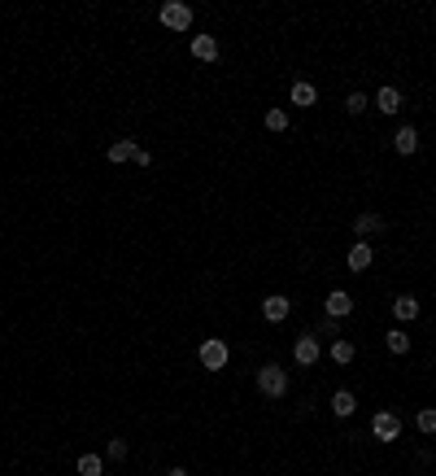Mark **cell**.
<instances>
[{"instance_id":"obj_12","label":"cell","mask_w":436,"mask_h":476,"mask_svg":"<svg viewBox=\"0 0 436 476\" xmlns=\"http://www.w3.org/2000/svg\"><path fill=\"white\" fill-rule=\"evenodd\" d=\"M353 232H358V241H362V236H375V232H384V214H375V210L358 214V219H353Z\"/></svg>"},{"instance_id":"obj_5","label":"cell","mask_w":436,"mask_h":476,"mask_svg":"<svg viewBox=\"0 0 436 476\" xmlns=\"http://www.w3.org/2000/svg\"><path fill=\"white\" fill-rule=\"evenodd\" d=\"M288 311H293V301H288L284 293L262 297V315H266V324H284V319H288Z\"/></svg>"},{"instance_id":"obj_17","label":"cell","mask_w":436,"mask_h":476,"mask_svg":"<svg viewBox=\"0 0 436 476\" xmlns=\"http://www.w3.org/2000/svg\"><path fill=\"white\" fill-rule=\"evenodd\" d=\"M384 346H388L393 354H410V332H406V328H393V332L384 336Z\"/></svg>"},{"instance_id":"obj_1","label":"cell","mask_w":436,"mask_h":476,"mask_svg":"<svg viewBox=\"0 0 436 476\" xmlns=\"http://www.w3.org/2000/svg\"><path fill=\"white\" fill-rule=\"evenodd\" d=\"M157 22H162L166 31H188V26H192V9L184 5V0H166V5L157 9Z\"/></svg>"},{"instance_id":"obj_15","label":"cell","mask_w":436,"mask_h":476,"mask_svg":"<svg viewBox=\"0 0 436 476\" xmlns=\"http://www.w3.org/2000/svg\"><path fill=\"white\" fill-rule=\"evenodd\" d=\"M192 57L197 61H218V40L214 36H192Z\"/></svg>"},{"instance_id":"obj_11","label":"cell","mask_w":436,"mask_h":476,"mask_svg":"<svg viewBox=\"0 0 436 476\" xmlns=\"http://www.w3.org/2000/svg\"><path fill=\"white\" fill-rule=\"evenodd\" d=\"M393 149L402 153V157H410V153L419 149V131H415V127H397V135H393Z\"/></svg>"},{"instance_id":"obj_6","label":"cell","mask_w":436,"mask_h":476,"mask_svg":"<svg viewBox=\"0 0 436 476\" xmlns=\"http://www.w3.org/2000/svg\"><path fill=\"white\" fill-rule=\"evenodd\" d=\"M323 306H327V319H345V315H353V297H349L345 289H332Z\"/></svg>"},{"instance_id":"obj_9","label":"cell","mask_w":436,"mask_h":476,"mask_svg":"<svg viewBox=\"0 0 436 476\" xmlns=\"http://www.w3.org/2000/svg\"><path fill=\"white\" fill-rule=\"evenodd\" d=\"M375 110H380V114H388V118H393V114H397V110H402V92H397V88H393V83H384V88H380V92H375Z\"/></svg>"},{"instance_id":"obj_23","label":"cell","mask_w":436,"mask_h":476,"mask_svg":"<svg viewBox=\"0 0 436 476\" xmlns=\"http://www.w3.org/2000/svg\"><path fill=\"white\" fill-rule=\"evenodd\" d=\"M127 450H131V446H127L123 437H114V441H109V446H105V455L114 459V463H123V459H127Z\"/></svg>"},{"instance_id":"obj_16","label":"cell","mask_w":436,"mask_h":476,"mask_svg":"<svg viewBox=\"0 0 436 476\" xmlns=\"http://www.w3.org/2000/svg\"><path fill=\"white\" fill-rule=\"evenodd\" d=\"M393 315L402 319V324H410V319H419V297H410V293H402L393 301Z\"/></svg>"},{"instance_id":"obj_4","label":"cell","mask_w":436,"mask_h":476,"mask_svg":"<svg viewBox=\"0 0 436 476\" xmlns=\"http://www.w3.org/2000/svg\"><path fill=\"white\" fill-rule=\"evenodd\" d=\"M371 433H375V441H397L402 437V420H397L393 411H375L371 415Z\"/></svg>"},{"instance_id":"obj_19","label":"cell","mask_w":436,"mask_h":476,"mask_svg":"<svg viewBox=\"0 0 436 476\" xmlns=\"http://www.w3.org/2000/svg\"><path fill=\"white\" fill-rule=\"evenodd\" d=\"M415 424H419L423 437H432V433H436V406H423V411L415 415Z\"/></svg>"},{"instance_id":"obj_2","label":"cell","mask_w":436,"mask_h":476,"mask_svg":"<svg viewBox=\"0 0 436 476\" xmlns=\"http://www.w3.org/2000/svg\"><path fill=\"white\" fill-rule=\"evenodd\" d=\"M197 358H201V367H205V371H223V367H227V358H232V350H227V341L209 336V341H201Z\"/></svg>"},{"instance_id":"obj_3","label":"cell","mask_w":436,"mask_h":476,"mask_svg":"<svg viewBox=\"0 0 436 476\" xmlns=\"http://www.w3.org/2000/svg\"><path fill=\"white\" fill-rule=\"evenodd\" d=\"M258 389H262L266 398H284V393H288V371H284L279 363H266V367L258 371Z\"/></svg>"},{"instance_id":"obj_10","label":"cell","mask_w":436,"mask_h":476,"mask_svg":"<svg viewBox=\"0 0 436 476\" xmlns=\"http://www.w3.org/2000/svg\"><path fill=\"white\" fill-rule=\"evenodd\" d=\"M345 262H349V271H367V267L375 262V249H371L367 241H358V245L345 254Z\"/></svg>"},{"instance_id":"obj_22","label":"cell","mask_w":436,"mask_h":476,"mask_svg":"<svg viewBox=\"0 0 436 476\" xmlns=\"http://www.w3.org/2000/svg\"><path fill=\"white\" fill-rule=\"evenodd\" d=\"M367 105H371V100H367V92H349V96H345V110H349L353 118H358L362 110H367Z\"/></svg>"},{"instance_id":"obj_21","label":"cell","mask_w":436,"mask_h":476,"mask_svg":"<svg viewBox=\"0 0 436 476\" xmlns=\"http://www.w3.org/2000/svg\"><path fill=\"white\" fill-rule=\"evenodd\" d=\"M332 363L349 367V363H353V341H336V346H332Z\"/></svg>"},{"instance_id":"obj_7","label":"cell","mask_w":436,"mask_h":476,"mask_svg":"<svg viewBox=\"0 0 436 476\" xmlns=\"http://www.w3.org/2000/svg\"><path fill=\"white\" fill-rule=\"evenodd\" d=\"M293 358H297L301 367H314V363H318V336H314V332H306L301 341L293 346Z\"/></svg>"},{"instance_id":"obj_20","label":"cell","mask_w":436,"mask_h":476,"mask_svg":"<svg viewBox=\"0 0 436 476\" xmlns=\"http://www.w3.org/2000/svg\"><path fill=\"white\" fill-rule=\"evenodd\" d=\"M262 123H266V131H275V135H279V131H288V114H284V110H266V118H262Z\"/></svg>"},{"instance_id":"obj_8","label":"cell","mask_w":436,"mask_h":476,"mask_svg":"<svg viewBox=\"0 0 436 476\" xmlns=\"http://www.w3.org/2000/svg\"><path fill=\"white\" fill-rule=\"evenodd\" d=\"M288 96H293V105H301V110H310V105H318V88H314L310 79H297L293 88H288Z\"/></svg>"},{"instance_id":"obj_13","label":"cell","mask_w":436,"mask_h":476,"mask_svg":"<svg viewBox=\"0 0 436 476\" xmlns=\"http://www.w3.org/2000/svg\"><path fill=\"white\" fill-rule=\"evenodd\" d=\"M135 153H140V145H135V140H127V135H123V140H114V145L105 149V157L114 162V166H118V162H131Z\"/></svg>"},{"instance_id":"obj_18","label":"cell","mask_w":436,"mask_h":476,"mask_svg":"<svg viewBox=\"0 0 436 476\" xmlns=\"http://www.w3.org/2000/svg\"><path fill=\"white\" fill-rule=\"evenodd\" d=\"M100 472H105L100 455H79V476H100Z\"/></svg>"},{"instance_id":"obj_14","label":"cell","mask_w":436,"mask_h":476,"mask_svg":"<svg viewBox=\"0 0 436 476\" xmlns=\"http://www.w3.org/2000/svg\"><path fill=\"white\" fill-rule=\"evenodd\" d=\"M353 411H358V398H353L349 389H336V393H332V415H341V420H349Z\"/></svg>"},{"instance_id":"obj_24","label":"cell","mask_w":436,"mask_h":476,"mask_svg":"<svg viewBox=\"0 0 436 476\" xmlns=\"http://www.w3.org/2000/svg\"><path fill=\"white\" fill-rule=\"evenodd\" d=\"M166 476H188V472H184V467H170V472H166Z\"/></svg>"}]
</instances>
